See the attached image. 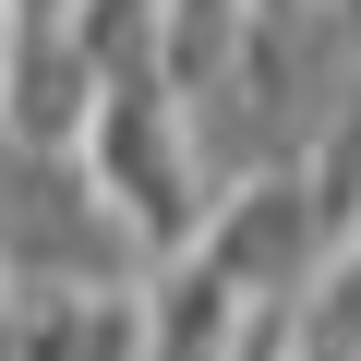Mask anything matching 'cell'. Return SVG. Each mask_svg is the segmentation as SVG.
Segmentation results:
<instances>
[{
	"label": "cell",
	"mask_w": 361,
	"mask_h": 361,
	"mask_svg": "<svg viewBox=\"0 0 361 361\" xmlns=\"http://www.w3.org/2000/svg\"><path fill=\"white\" fill-rule=\"evenodd\" d=\"M85 169H97V193L133 217V241L169 253V265L193 253L205 217H217V169H193V109L169 97L157 61H145V73H109L97 133H85Z\"/></svg>",
	"instance_id": "6da1fadb"
},
{
	"label": "cell",
	"mask_w": 361,
	"mask_h": 361,
	"mask_svg": "<svg viewBox=\"0 0 361 361\" xmlns=\"http://www.w3.org/2000/svg\"><path fill=\"white\" fill-rule=\"evenodd\" d=\"M13 73H25V25H13V0H0V145H13Z\"/></svg>",
	"instance_id": "7a4b0ae2"
}]
</instances>
